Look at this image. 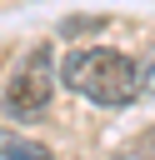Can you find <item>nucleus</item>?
Here are the masks:
<instances>
[{
	"mask_svg": "<svg viewBox=\"0 0 155 160\" xmlns=\"http://www.w3.org/2000/svg\"><path fill=\"white\" fill-rule=\"evenodd\" d=\"M55 85H60L55 45H35V50L10 70V80H5V90H0V105H5V115H15V120H35V115L50 110Z\"/></svg>",
	"mask_w": 155,
	"mask_h": 160,
	"instance_id": "obj_2",
	"label": "nucleus"
},
{
	"mask_svg": "<svg viewBox=\"0 0 155 160\" xmlns=\"http://www.w3.org/2000/svg\"><path fill=\"white\" fill-rule=\"evenodd\" d=\"M60 80L65 90H75L80 100L90 105H135L145 95V65L130 60L125 50H110V45H80L60 60Z\"/></svg>",
	"mask_w": 155,
	"mask_h": 160,
	"instance_id": "obj_1",
	"label": "nucleus"
},
{
	"mask_svg": "<svg viewBox=\"0 0 155 160\" xmlns=\"http://www.w3.org/2000/svg\"><path fill=\"white\" fill-rule=\"evenodd\" d=\"M0 160H55V155H50V145L25 140V135H15V130L0 125Z\"/></svg>",
	"mask_w": 155,
	"mask_h": 160,
	"instance_id": "obj_3",
	"label": "nucleus"
},
{
	"mask_svg": "<svg viewBox=\"0 0 155 160\" xmlns=\"http://www.w3.org/2000/svg\"><path fill=\"white\" fill-rule=\"evenodd\" d=\"M120 160H140V155H120Z\"/></svg>",
	"mask_w": 155,
	"mask_h": 160,
	"instance_id": "obj_4",
	"label": "nucleus"
}]
</instances>
